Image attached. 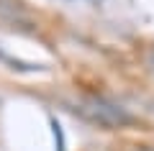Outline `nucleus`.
I'll return each instance as SVG.
<instances>
[{
	"label": "nucleus",
	"instance_id": "obj_2",
	"mask_svg": "<svg viewBox=\"0 0 154 151\" xmlns=\"http://www.w3.org/2000/svg\"><path fill=\"white\" fill-rule=\"evenodd\" d=\"M18 16V5L13 0H0V18H16Z\"/></svg>",
	"mask_w": 154,
	"mask_h": 151
},
{
	"label": "nucleus",
	"instance_id": "obj_1",
	"mask_svg": "<svg viewBox=\"0 0 154 151\" xmlns=\"http://www.w3.org/2000/svg\"><path fill=\"white\" fill-rule=\"evenodd\" d=\"M82 110H85V115H88L90 120H95V123H100V125H121V123L128 120V115L123 113L121 108L108 105V103H103V100H90Z\"/></svg>",
	"mask_w": 154,
	"mask_h": 151
},
{
	"label": "nucleus",
	"instance_id": "obj_3",
	"mask_svg": "<svg viewBox=\"0 0 154 151\" xmlns=\"http://www.w3.org/2000/svg\"><path fill=\"white\" fill-rule=\"evenodd\" d=\"M90 3H95V0H90Z\"/></svg>",
	"mask_w": 154,
	"mask_h": 151
}]
</instances>
